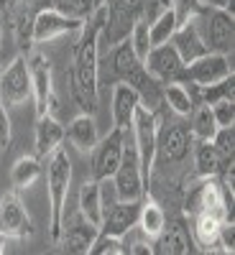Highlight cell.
Masks as SVG:
<instances>
[{
    "instance_id": "6da1fadb",
    "label": "cell",
    "mask_w": 235,
    "mask_h": 255,
    "mask_svg": "<svg viewBox=\"0 0 235 255\" xmlns=\"http://www.w3.org/2000/svg\"><path fill=\"white\" fill-rule=\"evenodd\" d=\"M105 20H108V10L102 5L82 23L74 44L69 92L82 115H95L100 105V33Z\"/></svg>"
},
{
    "instance_id": "7a4b0ae2",
    "label": "cell",
    "mask_w": 235,
    "mask_h": 255,
    "mask_svg": "<svg viewBox=\"0 0 235 255\" xmlns=\"http://www.w3.org/2000/svg\"><path fill=\"white\" fill-rule=\"evenodd\" d=\"M108 67H110V79L115 84H128V87H133L138 92L143 108L154 110V113L159 108H164V102H161V87H164V84H159L151 74L146 72L143 61L133 54L128 38L110 49Z\"/></svg>"
},
{
    "instance_id": "3957f363",
    "label": "cell",
    "mask_w": 235,
    "mask_h": 255,
    "mask_svg": "<svg viewBox=\"0 0 235 255\" xmlns=\"http://www.w3.org/2000/svg\"><path fill=\"white\" fill-rule=\"evenodd\" d=\"M72 186V161L64 148L46 158V194H49V240L56 245L67 222V199Z\"/></svg>"
},
{
    "instance_id": "277c9868",
    "label": "cell",
    "mask_w": 235,
    "mask_h": 255,
    "mask_svg": "<svg viewBox=\"0 0 235 255\" xmlns=\"http://www.w3.org/2000/svg\"><path fill=\"white\" fill-rule=\"evenodd\" d=\"M113 189H115V197L118 202H141L148 194V186L141 171V158L136 151V143H133V133L131 128L125 130L123 135V158L118 171L113 174Z\"/></svg>"
},
{
    "instance_id": "5b68a950",
    "label": "cell",
    "mask_w": 235,
    "mask_h": 255,
    "mask_svg": "<svg viewBox=\"0 0 235 255\" xmlns=\"http://www.w3.org/2000/svg\"><path fill=\"white\" fill-rule=\"evenodd\" d=\"M195 138L189 133V125L184 118L174 120H159V135H156V156H154V168H169L174 163H182L189 158Z\"/></svg>"
},
{
    "instance_id": "8992f818",
    "label": "cell",
    "mask_w": 235,
    "mask_h": 255,
    "mask_svg": "<svg viewBox=\"0 0 235 255\" xmlns=\"http://www.w3.org/2000/svg\"><path fill=\"white\" fill-rule=\"evenodd\" d=\"M148 0H105V10H108V20L100 33V49L102 46H118L120 41L128 38L131 28L143 18V10Z\"/></svg>"
},
{
    "instance_id": "52a82bcc",
    "label": "cell",
    "mask_w": 235,
    "mask_h": 255,
    "mask_svg": "<svg viewBox=\"0 0 235 255\" xmlns=\"http://www.w3.org/2000/svg\"><path fill=\"white\" fill-rule=\"evenodd\" d=\"M28 61V74H31V100L36 105V118L54 115L56 108V92H54V69L49 56L31 51L26 56Z\"/></svg>"
},
{
    "instance_id": "ba28073f",
    "label": "cell",
    "mask_w": 235,
    "mask_h": 255,
    "mask_svg": "<svg viewBox=\"0 0 235 255\" xmlns=\"http://www.w3.org/2000/svg\"><path fill=\"white\" fill-rule=\"evenodd\" d=\"M8 15L5 20L13 28L15 36V46L20 56H28L33 49V23H36V15L46 8H54V0H13L8 5Z\"/></svg>"
},
{
    "instance_id": "9c48e42d",
    "label": "cell",
    "mask_w": 235,
    "mask_h": 255,
    "mask_svg": "<svg viewBox=\"0 0 235 255\" xmlns=\"http://www.w3.org/2000/svg\"><path fill=\"white\" fill-rule=\"evenodd\" d=\"M200 28H202V36H205L207 51L230 56L233 41H235V18H233L230 10L207 5L200 13Z\"/></svg>"
},
{
    "instance_id": "30bf717a",
    "label": "cell",
    "mask_w": 235,
    "mask_h": 255,
    "mask_svg": "<svg viewBox=\"0 0 235 255\" xmlns=\"http://www.w3.org/2000/svg\"><path fill=\"white\" fill-rule=\"evenodd\" d=\"M131 133H133V143H136V151L141 158V171L148 186V179L154 174V156H156V135H159V115L148 108L136 110L133 123H131Z\"/></svg>"
},
{
    "instance_id": "8fae6325",
    "label": "cell",
    "mask_w": 235,
    "mask_h": 255,
    "mask_svg": "<svg viewBox=\"0 0 235 255\" xmlns=\"http://www.w3.org/2000/svg\"><path fill=\"white\" fill-rule=\"evenodd\" d=\"M123 135H125V130L113 128L108 135L95 143V148L90 151L92 153L90 156V179L92 181H108L118 171L120 158H123Z\"/></svg>"
},
{
    "instance_id": "7c38bea8",
    "label": "cell",
    "mask_w": 235,
    "mask_h": 255,
    "mask_svg": "<svg viewBox=\"0 0 235 255\" xmlns=\"http://www.w3.org/2000/svg\"><path fill=\"white\" fill-rule=\"evenodd\" d=\"M31 100V74L26 56H15L0 74V102L5 108H18Z\"/></svg>"
},
{
    "instance_id": "4fadbf2b",
    "label": "cell",
    "mask_w": 235,
    "mask_h": 255,
    "mask_svg": "<svg viewBox=\"0 0 235 255\" xmlns=\"http://www.w3.org/2000/svg\"><path fill=\"white\" fill-rule=\"evenodd\" d=\"M143 67L159 84H184L187 64L182 61V56L177 54V49L172 44L154 46L148 51V56L143 59Z\"/></svg>"
},
{
    "instance_id": "5bb4252c",
    "label": "cell",
    "mask_w": 235,
    "mask_h": 255,
    "mask_svg": "<svg viewBox=\"0 0 235 255\" xmlns=\"http://www.w3.org/2000/svg\"><path fill=\"white\" fill-rule=\"evenodd\" d=\"M0 232L5 238H15V240L33 235V222L15 189H10L8 194L0 197Z\"/></svg>"
},
{
    "instance_id": "9a60e30c",
    "label": "cell",
    "mask_w": 235,
    "mask_h": 255,
    "mask_svg": "<svg viewBox=\"0 0 235 255\" xmlns=\"http://www.w3.org/2000/svg\"><path fill=\"white\" fill-rule=\"evenodd\" d=\"M138 212H141V202H113L110 207H105L97 238L123 240L138 225Z\"/></svg>"
},
{
    "instance_id": "2e32d148",
    "label": "cell",
    "mask_w": 235,
    "mask_h": 255,
    "mask_svg": "<svg viewBox=\"0 0 235 255\" xmlns=\"http://www.w3.org/2000/svg\"><path fill=\"white\" fill-rule=\"evenodd\" d=\"M233 74L230 59L223 54H205L200 59H195L192 64H187L184 69V82L195 84V87H210V84H218L223 79H228Z\"/></svg>"
},
{
    "instance_id": "e0dca14e",
    "label": "cell",
    "mask_w": 235,
    "mask_h": 255,
    "mask_svg": "<svg viewBox=\"0 0 235 255\" xmlns=\"http://www.w3.org/2000/svg\"><path fill=\"white\" fill-rule=\"evenodd\" d=\"M154 255H200L195 240L189 235V225L184 220H172L166 222L164 232L151 243Z\"/></svg>"
},
{
    "instance_id": "ac0fdd59",
    "label": "cell",
    "mask_w": 235,
    "mask_h": 255,
    "mask_svg": "<svg viewBox=\"0 0 235 255\" xmlns=\"http://www.w3.org/2000/svg\"><path fill=\"white\" fill-rule=\"evenodd\" d=\"M84 20H77V18H69L59 13L56 8H46L36 15V23H33V46L38 44H49V41L64 36V33H74L82 28Z\"/></svg>"
},
{
    "instance_id": "d6986e66",
    "label": "cell",
    "mask_w": 235,
    "mask_h": 255,
    "mask_svg": "<svg viewBox=\"0 0 235 255\" xmlns=\"http://www.w3.org/2000/svg\"><path fill=\"white\" fill-rule=\"evenodd\" d=\"M169 44L177 49V54L182 56L184 64H192L195 59L210 54V51H207V44H205V36H202V28H200V15L192 18V20H187L184 26H179Z\"/></svg>"
},
{
    "instance_id": "ffe728a7",
    "label": "cell",
    "mask_w": 235,
    "mask_h": 255,
    "mask_svg": "<svg viewBox=\"0 0 235 255\" xmlns=\"http://www.w3.org/2000/svg\"><path fill=\"white\" fill-rule=\"evenodd\" d=\"M192 156H195V168L200 179H218L233 168V158H223L210 140H195Z\"/></svg>"
},
{
    "instance_id": "44dd1931",
    "label": "cell",
    "mask_w": 235,
    "mask_h": 255,
    "mask_svg": "<svg viewBox=\"0 0 235 255\" xmlns=\"http://www.w3.org/2000/svg\"><path fill=\"white\" fill-rule=\"evenodd\" d=\"M95 240H97V227H92L84 220H79L69 230L67 227L61 230V238H59L56 245H61L64 255H87L92 250Z\"/></svg>"
},
{
    "instance_id": "7402d4cb",
    "label": "cell",
    "mask_w": 235,
    "mask_h": 255,
    "mask_svg": "<svg viewBox=\"0 0 235 255\" xmlns=\"http://www.w3.org/2000/svg\"><path fill=\"white\" fill-rule=\"evenodd\" d=\"M64 143V125L54 118V115H44L36 118V158L46 161L56 148H61Z\"/></svg>"
},
{
    "instance_id": "603a6c76",
    "label": "cell",
    "mask_w": 235,
    "mask_h": 255,
    "mask_svg": "<svg viewBox=\"0 0 235 255\" xmlns=\"http://www.w3.org/2000/svg\"><path fill=\"white\" fill-rule=\"evenodd\" d=\"M138 108H141L138 92L133 87H128V84H115L113 87V110H110L113 113V128L128 130Z\"/></svg>"
},
{
    "instance_id": "cb8c5ba5",
    "label": "cell",
    "mask_w": 235,
    "mask_h": 255,
    "mask_svg": "<svg viewBox=\"0 0 235 255\" xmlns=\"http://www.w3.org/2000/svg\"><path fill=\"white\" fill-rule=\"evenodd\" d=\"M64 138H67L72 143V148H77V151L82 153H90L95 143L100 140L97 135V123H95V115H77L69 128L64 130Z\"/></svg>"
},
{
    "instance_id": "d4e9b609",
    "label": "cell",
    "mask_w": 235,
    "mask_h": 255,
    "mask_svg": "<svg viewBox=\"0 0 235 255\" xmlns=\"http://www.w3.org/2000/svg\"><path fill=\"white\" fill-rule=\"evenodd\" d=\"M102 215H105V209H102V186H100V181L90 179V181H84L79 186V217L87 225L100 230Z\"/></svg>"
},
{
    "instance_id": "484cf974",
    "label": "cell",
    "mask_w": 235,
    "mask_h": 255,
    "mask_svg": "<svg viewBox=\"0 0 235 255\" xmlns=\"http://www.w3.org/2000/svg\"><path fill=\"white\" fill-rule=\"evenodd\" d=\"M220 227H223V220L210 217V215H197L192 217L189 235L200 250H212V248H220Z\"/></svg>"
},
{
    "instance_id": "4316f807",
    "label": "cell",
    "mask_w": 235,
    "mask_h": 255,
    "mask_svg": "<svg viewBox=\"0 0 235 255\" xmlns=\"http://www.w3.org/2000/svg\"><path fill=\"white\" fill-rule=\"evenodd\" d=\"M138 227L148 240H156L164 227H166V212L159 202H154L151 197H143L141 199V212H138Z\"/></svg>"
},
{
    "instance_id": "83f0119b",
    "label": "cell",
    "mask_w": 235,
    "mask_h": 255,
    "mask_svg": "<svg viewBox=\"0 0 235 255\" xmlns=\"http://www.w3.org/2000/svg\"><path fill=\"white\" fill-rule=\"evenodd\" d=\"M41 174H44V163H41V158L36 156H20L13 168H10V184L15 191H23V189H31Z\"/></svg>"
},
{
    "instance_id": "f1b7e54d",
    "label": "cell",
    "mask_w": 235,
    "mask_h": 255,
    "mask_svg": "<svg viewBox=\"0 0 235 255\" xmlns=\"http://www.w3.org/2000/svg\"><path fill=\"white\" fill-rule=\"evenodd\" d=\"M161 102H164V108H169L177 118H189L192 110L197 108L189 90H187V84H164L161 87Z\"/></svg>"
},
{
    "instance_id": "f546056e",
    "label": "cell",
    "mask_w": 235,
    "mask_h": 255,
    "mask_svg": "<svg viewBox=\"0 0 235 255\" xmlns=\"http://www.w3.org/2000/svg\"><path fill=\"white\" fill-rule=\"evenodd\" d=\"M187 120H189L187 123L189 133H192L195 140H212V135L218 133V123H215V118H212V110L207 108V105H197Z\"/></svg>"
},
{
    "instance_id": "4dcf8cb0",
    "label": "cell",
    "mask_w": 235,
    "mask_h": 255,
    "mask_svg": "<svg viewBox=\"0 0 235 255\" xmlns=\"http://www.w3.org/2000/svg\"><path fill=\"white\" fill-rule=\"evenodd\" d=\"M179 23H177V18L172 13V8H166L161 10L154 20H151V26H148V38H151V49L154 46H164L172 41V36L177 33Z\"/></svg>"
},
{
    "instance_id": "1f68e13d",
    "label": "cell",
    "mask_w": 235,
    "mask_h": 255,
    "mask_svg": "<svg viewBox=\"0 0 235 255\" xmlns=\"http://www.w3.org/2000/svg\"><path fill=\"white\" fill-rule=\"evenodd\" d=\"M235 74H230L228 79L218 82V84H210V87H197V105H218L230 100L233 102V92H235Z\"/></svg>"
},
{
    "instance_id": "d6a6232c",
    "label": "cell",
    "mask_w": 235,
    "mask_h": 255,
    "mask_svg": "<svg viewBox=\"0 0 235 255\" xmlns=\"http://www.w3.org/2000/svg\"><path fill=\"white\" fill-rule=\"evenodd\" d=\"M54 8L64 15H69V18L87 20L102 5H97V0H54Z\"/></svg>"
},
{
    "instance_id": "836d02e7",
    "label": "cell",
    "mask_w": 235,
    "mask_h": 255,
    "mask_svg": "<svg viewBox=\"0 0 235 255\" xmlns=\"http://www.w3.org/2000/svg\"><path fill=\"white\" fill-rule=\"evenodd\" d=\"M128 44H131L133 54L141 61L148 56V51H151V38H148V23L146 20H138V23L131 28V33H128Z\"/></svg>"
},
{
    "instance_id": "e575fe53",
    "label": "cell",
    "mask_w": 235,
    "mask_h": 255,
    "mask_svg": "<svg viewBox=\"0 0 235 255\" xmlns=\"http://www.w3.org/2000/svg\"><path fill=\"white\" fill-rule=\"evenodd\" d=\"M205 8L207 5L202 3V0H174L172 3V13H174L179 26H184L187 20H192V18H197Z\"/></svg>"
},
{
    "instance_id": "d590c367",
    "label": "cell",
    "mask_w": 235,
    "mask_h": 255,
    "mask_svg": "<svg viewBox=\"0 0 235 255\" xmlns=\"http://www.w3.org/2000/svg\"><path fill=\"white\" fill-rule=\"evenodd\" d=\"M210 143L215 145V151L223 158H233V151H235V128H218V133L212 135Z\"/></svg>"
},
{
    "instance_id": "8d00e7d4",
    "label": "cell",
    "mask_w": 235,
    "mask_h": 255,
    "mask_svg": "<svg viewBox=\"0 0 235 255\" xmlns=\"http://www.w3.org/2000/svg\"><path fill=\"white\" fill-rule=\"evenodd\" d=\"M210 110H212V118H215L218 128H235V102L225 100L218 105H210Z\"/></svg>"
},
{
    "instance_id": "74e56055",
    "label": "cell",
    "mask_w": 235,
    "mask_h": 255,
    "mask_svg": "<svg viewBox=\"0 0 235 255\" xmlns=\"http://www.w3.org/2000/svg\"><path fill=\"white\" fill-rule=\"evenodd\" d=\"M13 140V125H10V115L8 108L0 102V151H5Z\"/></svg>"
},
{
    "instance_id": "f35d334b",
    "label": "cell",
    "mask_w": 235,
    "mask_h": 255,
    "mask_svg": "<svg viewBox=\"0 0 235 255\" xmlns=\"http://www.w3.org/2000/svg\"><path fill=\"white\" fill-rule=\"evenodd\" d=\"M220 250L233 253V222H223L220 227Z\"/></svg>"
},
{
    "instance_id": "ab89813d",
    "label": "cell",
    "mask_w": 235,
    "mask_h": 255,
    "mask_svg": "<svg viewBox=\"0 0 235 255\" xmlns=\"http://www.w3.org/2000/svg\"><path fill=\"white\" fill-rule=\"evenodd\" d=\"M97 255H128V253L123 250L120 240H105V245H102V250Z\"/></svg>"
},
{
    "instance_id": "60d3db41",
    "label": "cell",
    "mask_w": 235,
    "mask_h": 255,
    "mask_svg": "<svg viewBox=\"0 0 235 255\" xmlns=\"http://www.w3.org/2000/svg\"><path fill=\"white\" fill-rule=\"evenodd\" d=\"M131 255H154V245L146 240H138L131 245Z\"/></svg>"
},
{
    "instance_id": "b9f144b4",
    "label": "cell",
    "mask_w": 235,
    "mask_h": 255,
    "mask_svg": "<svg viewBox=\"0 0 235 255\" xmlns=\"http://www.w3.org/2000/svg\"><path fill=\"white\" fill-rule=\"evenodd\" d=\"M205 5H210V8H223V10H230V13H233V0H205Z\"/></svg>"
},
{
    "instance_id": "7bdbcfd3",
    "label": "cell",
    "mask_w": 235,
    "mask_h": 255,
    "mask_svg": "<svg viewBox=\"0 0 235 255\" xmlns=\"http://www.w3.org/2000/svg\"><path fill=\"white\" fill-rule=\"evenodd\" d=\"M3 38H5V10L0 8V46H3Z\"/></svg>"
},
{
    "instance_id": "ee69618b",
    "label": "cell",
    "mask_w": 235,
    "mask_h": 255,
    "mask_svg": "<svg viewBox=\"0 0 235 255\" xmlns=\"http://www.w3.org/2000/svg\"><path fill=\"white\" fill-rule=\"evenodd\" d=\"M5 243H8V238L0 232V255H5Z\"/></svg>"
},
{
    "instance_id": "f6af8a7d",
    "label": "cell",
    "mask_w": 235,
    "mask_h": 255,
    "mask_svg": "<svg viewBox=\"0 0 235 255\" xmlns=\"http://www.w3.org/2000/svg\"><path fill=\"white\" fill-rule=\"evenodd\" d=\"M10 3H13V0H0V8H8Z\"/></svg>"
},
{
    "instance_id": "bcb514c9",
    "label": "cell",
    "mask_w": 235,
    "mask_h": 255,
    "mask_svg": "<svg viewBox=\"0 0 235 255\" xmlns=\"http://www.w3.org/2000/svg\"><path fill=\"white\" fill-rule=\"evenodd\" d=\"M56 255H64V253H61V250H59V253H56Z\"/></svg>"
},
{
    "instance_id": "7dc6e473",
    "label": "cell",
    "mask_w": 235,
    "mask_h": 255,
    "mask_svg": "<svg viewBox=\"0 0 235 255\" xmlns=\"http://www.w3.org/2000/svg\"><path fill=\"white\" fill-rule=\"evenodd\" d=\"M0 74H3V67H0Z\"/></svg>"
},
{
    "instance_id": "c3c4849f",
    "label": "cell",
    "mask_w": 235,
    "mask_h": 255,
    "mask_svg": "<svg viewBox=\"0 0 235 255\" xmlns=\"http://www.w3.org/2000/svg\"><path fill=\"white\" fill-rule=\"evenodd\" d=\"M202 3H205V0H202Z\"/></svg>"
},
{
    "instance_id": "681fc988",
    "label": "cell",
    "mask_w": 235,
    "mask_h": 255,
    "mask_svg": "<svg viewBox=\"0 0 235 255\" xmlns=\"http://www.w3.org/2000/svg\"><path fill=\"white\" fill-rule=\"evenodd\" d=\"M0 153H3V151H0Z\"/></svg>"
}]
</instances>
